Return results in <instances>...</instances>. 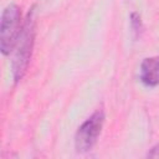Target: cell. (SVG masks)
Returning <instances> with one entry per match:
<instances>
[{
  "label": "cell",
  "mask_w": 159,
  "mask_h": 159,
  "mask_svg": "<svg viewBox=\"0 0 159 159\" xmlns=\"http://www.w3.org/2000/svg\"><path fill=\"white\" fill-rule=\"evenodd\" d=\"M34 35H35V21H34V15L32 12L29 14L21 34L17 39L16 42V51L15 56L12 60V73L15 81H20L22 76L26 72L30 57H31V51H32V45H34Z\"/></svg>",
  "instance_id": "6da1fadb"
},
{
  "label": "cell",
  "mask_w": 159,
  "mask_h": 159,
  "mask_svg": "<svg viewBox=\"0 0 159 159\" xmlns=\"http://www.w3.org/2000/svg\"><path fill=\"white\" fill-rule=\"evenodd\" d=\"M21 11L20 7L11 4L6 6L1 15L0 24V48L4 55H9L21 34Z\"/></svg>",
  "instance_id": "7a4b0ae2"
},
{
  "label": "cell",
  "mask_w": 159,
  "mask_h": 159,
  "mask_svg": "<svg viewBox=\"0 0 159 159\" xmlns=\"http://www.w3.org/2000/svg\"><path fill=\"white\" fill-rule=\"evenodd\" d=\"M103 123H104L103 111L94 112L88 119H86V122L82 123L75 137V145L77 152H87L92 149V147L96 144L101 134Z\"/></svg>",
  "instance_id": "3957f363"
},
{
  "label": "cell",
  "mask_w": 159,
  "mask_h": 159,
  "mask_svg": "<svg viewBox=\"0 0 159 159\" xmlns=\"http://www.w3.org/2000/svg\"><path fill=\"white\" fill-rule=\"evenodd\" d=\"M140 80L150 87L159 84V57L144 58L140 66Z\"/></svg>",
  "instance_id": "277c9868"
},
{
  "label": "cell",
  "mask_w": 159,
  "mask_h": 159,
  "mask_svg": "<svg viewBox=\"0 0 159 159\" xmlns=\"http://www.w3.org/2000/svg\"><path fill=\"white\" fill-rule=\"evenodd\" d=\"M148 158H159V145L152 148V150L148 153Z\"/></svg>",
  "instance_id": "5b68a950"
}]
</instances>
